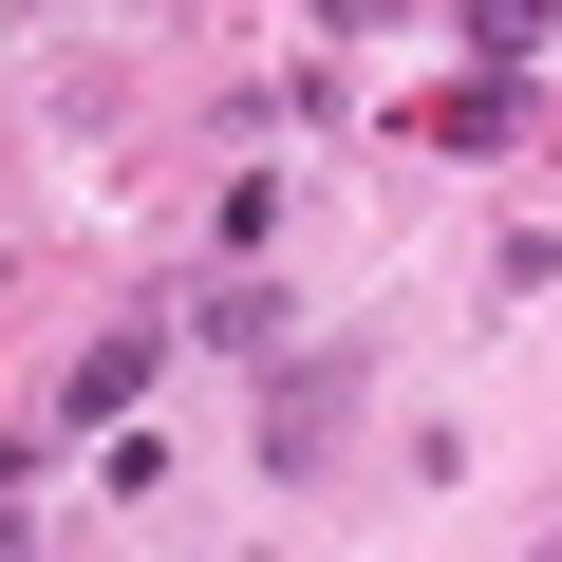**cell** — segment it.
I'll return each instance as SVG.
<instances>
[{"label":"cell","mask_w":562,"mask_h":562,"mask_svg":"<svg viewBox=\"0 0 562 562\" xmlns=\"http://www.w3.org/2000/svg\"><path fill=\"white\" fill-rule=\"evenodd\" d=\"M562 38V0H469V57H543Z\"/></svg>","instance_id":"1"}]
</instances>
